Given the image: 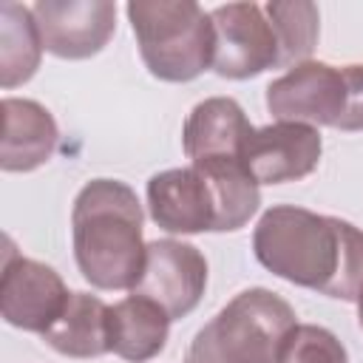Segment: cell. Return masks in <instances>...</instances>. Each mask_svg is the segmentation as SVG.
Listing matches in <instances>:
<instances>
[{
	"label": "cell",
	"instance_id": "ffe728a7",
	"mask_svg": "<svg viewBox=\"0 0 363 363\" xmlns=\"http://www.w3.org/2000/svg\"><path fill=\"white\" fill-rule=\"evenodd\" d=\"M343 74L349 82V105H346V113H343L337 130L354 133V130H363V62L343 65Z\"/></svg>",
	"mask_w": 363,
	"mask_h": 363
},
{
	"label": "cell",
	"instance_id": "4fadbf2b",
	"mask_svg": "<svg viewBox=\"0 0 363 363\" xmlns=\"http://www.w3.org/2000/svg\"><path fill=\"white\" fill-rule=\"evenodd\" d=\"M252 130L255 128L250 125L244 108L233 96H210L187 113L182 147L190 164L207 159H241L244 142Z\"/></svg>",
	"mask_w": 363,
	"mask_h": 363
},
{
	"label": "cell",
	"instance_id": "ba28073f",
	"mask_svg": "<svg viewBox=\"0 0 363 363\" xmlns=\"http://www.w3.org/2000/svg\"><path fill=\"white\" fill-rule=\"evenodd\" d=\"M204 289L207 258L201 250L179 238H156L147 244L145 272L130 292L159 303L170 320H182L201 303Z\"/></svg>",
	"mask_w": 363,
	"mask_h": 363
},
{
	"label": "cell",
	"instance_id": "3957f363",
	"mask_svg": "<svg viewBox=\"0 0 363 363\" xmlns=\"http://www.w3.org/2000/svg\"><path fill=\"white\" fill-rule=\"evenodd\" d=\"M298 315L278 292L250 286L190 340L187 363H278Z\"/></svg>",
	"mask_w": 363,
	"mask_h": 363
},
{
	"label": "cell",
	"instance_id": "8992f818",
	"mask_svg": "<svg viewBox=\"0 0 363 363\" xmlns=\"http://www.w3.org/2000/svg\"><path fill=\"white\" fill-rule=\"evenodd\" d=\"M216 48L213 71L224 79H252L278 68L275 28L258 3H227L210 11Z\"/></svg>",
	"mask_w": 363,
	"mask_h": 363
},
{
	"label": "cell",
	"instance_id": "6da1fadb",
	"mask_svg": "<svg viewBox=\"0 0 363 363\" xmlns=\"http://www.w3.org/2000/svg\"><path fill=\"white\" fill-rule=\"evenodd\" d=\"M252 252L267 272L326 298L352 303L363 292V230L346 218L275 204L252 230Z\"/></svg>",
	"mask_w": 363,
	"mask_h": 363
},
{
	"label": "cell",
	"instance_id": "9c48e42d",
	"mask_svg": "<svg viewBox=\"0 0 363 363\" xmlns=\"http://www.w3.org/2000/svg\"><path fill=\"white\" fill-rule=\"evenodd\" d=\"M31 11L43 48L60 60H88L116 31V3L111 0H40Z\"/></svg>",
	"mask_w": 363,
	"mask_h": 363
},
{
	"label": "cell",
	"instance_id": "d6986e66",
	"mask_svg": "<svg viewBox=\"0 0 363 363\" xmlns=\"http://www.w3.org/2000/svg\"><path fill=\"white\" fill-rule=\"evenodd\" d=\"M278 363H349V354L337 335L326 326L298 323L289 332Z\"/></svg>",
	"mask_w": 363,
	"mask_h": 363
},
{
	"label": "cell",
	"instance_id": "52a82bcc",
	"mask_svg": "<svg viewBox=\"0 0 363 363\" xmlns=\"http://www.w3.org/2000/svg\"><path fill=\"white\" fill-rule=\"evenodd\" d=\"M71 292L60 272L43 261L6 250L0 275V315L9 326L43 335L65 309Z\"/></svg>",
	"mask_w": 363,
	"mask_h": 363
},
{
	"label": "cell",
	"instance_id": "7c38bea8",
	"mask_svg": "<svg viewBox=\"0 0 363 363\" xmlns=\"http://www.w3.org/2000/svg\"><path fill=\"white\" fill-rule=\"evenodd\" d=\"M3 139H0V167L6 173H31L43 167L57 145L60 128L45 105L37 99L3 96Z\"/></svg>",
	"mask_w": 363,
	"mask_h": 363
},
{
	"label": "cell",
	"instance_id": "e0dca14e",
	"mask_svg": "<svg viewBox=\"0 0 363 363\" xmlns=\"http://www.w3.org/2000/svg\"><path fill=\"white\" fill-rule=\"evenodd\" d=\"M199 167L216 196L218 207V224L216 233H235L250 224V218L261 207V184L250 176L241 159H207L193 162Z\"/></svg>",
	"mask_w": 363,
	"mask_h": 363
},
{
	"label": "cell",
	"instance_id": "2e32d148",
	"mask_svg": "<svg viewBox=\"0 0 363 363\" xmlns=\"http://www.w3.org/2000/svg\"><path fill=\"white\" fill-rule=\"evenodd\" d=\"M43 40L31 6L0 3V85L6 91L28 82L43 57Z\"/></svg>",
	"mask_w": 363,
	"mask_h": 363
},
{
	"label": "cell",
	"instance_id": "277c9868",
	"mask_svg": "<svg viewBox=\"0 0 363 363\" xmlns=\"http://www.w3.org/2000/svg\"><path fill=\"white\" fill-rule=\"evenodd\" d=\"M139 57L162 82H193L213 68V20L193 0H130L125 6Z\"/></svg>",
	"mask_w": 363,
	"mask_h": 363
},
{
	"label": "cell",
	"instance_id": "5bb4252c",
	"mask_svg": "<svg viewBox=\"0 0 363 363\" xmlns=\"http://www.w3.org/2000/svg\"><path fill=\"white\" fill-rule=\"evenodd\" d=\"M40 337L62 357H102L111 352V306L91 292H71L62 315Z\"/></svg>",
	"mask_w": 363,
	"mask_h": 363
},
{
	"label": "cell",
	"instance_id": "8fae6325",
	"mask_svg": "<svg viewBox=\"0 0 363 363\" xmlns=\"http://www.w3.org/2000/svg\"><path fill=\"white\" fill-rule=\"evenodd\" d=\"M147 213L164 233H216L218 207L207 176L199 167H170L147 182Z\"/></svg>",
	"mask_w": 363,
	"mask_h": 363
},
{
	"label": "cell",
	"instance_id": "ac0fdd59",
	"mask_svg": "<svg viewBox=\"0 0 363 363\" xmlns=\"http://www.w3.org/2000/svg\"><path fill=\"white\" fill-rule=\"evenodd\" d=\"M275 40H278V68H295L306 62L320 37V11L309 0H269L264 6Z\"/></svg>",
	"mask_w": 363,
	"mask_h": 363
},
{
	"label": "cell",
	"instance_id": "7a4b0ae2",
	"mask_svg": "<svg viewBox=\"0 0 363 363\" xmlns=\"http://www.w3.org/2000/svg\"><path fill=\"white\" fill-rule=\"evenodd\" d=\"M145 213L130 184L91 179L71 207L74 261L82 278L102 292L133 289L145 272Z\"/></svg>",
	"mask_w": 363,
	"mask_h": 363
},
{
	"label": "cell",
	"instance_id": "30bf717a",
	"mask_svg": "<svg viewBox=\"0 0 363 363\" xmlns=\"http://www.w3.org/2000/svg\"><path fill=\"white\" fill-rule=\"evenodd\" d=\"M320 153L323 139L318 128L301 122H272L250 133L241 162L258 184H286L315 173Z\"/></svg>",
	"mask_w": 363,
	"mask_h": 363
},
{
	"label": "cell",
	"instance_id": "44dd1931",
	"mask_svg": "<svg viewBox=\"0 0 363 363\" xmlns=\"http://www.w3.org/2000/svg\"><path fill=\"white\" fill-rule=\"evenodd\" d=\"M354 303H357V323H360V329H363V292H360V298H357Z\"/></svg>",
	"mask_w": 363,
	"mask_h": 363
},
{
	"label": "cell",
	"instance_id": "9a60e30c",
	"mask_svg": "<svg viewBox=\"0 0 363 363\" xmlns=\"http://www.w3.org/2000/svg\"><path fill=\"white\" fill-rule=\"evenodd\" d=\"M170 332L167 312L142 295H128L111 306V352L128 363L153 360Z\"/></svg>",
	"mask_w": 363,
	"mask_h": 363
},
{
	"label": "cell",
	"instance_id": "5b68a950",
	"mask_svg": "<svg viewBox=\"0 0 363 363\" xmlns=\"http://www.w3.org/2000/svg\"><path fill=\"white\" fill-rule=\"evenodd\" d=\"M349 105L343 65L306 60L267 85V111L275 122H301L312 128L340 125Z\"/></svg>",
	"mask_w": 363,
	"mask_h": 363
}]
</instances>
